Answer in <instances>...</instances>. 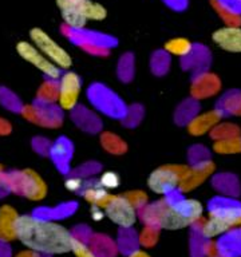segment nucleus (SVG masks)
Here are the masks:
<instances>
[{
    "label": "nucleus",
    "instance_id": "nucleus-19",
    "mask_svg": "<svg viewBox=\"0 0 241 257\" xmlns=\"http://www.w3.org/2000/svg\"><path fill=\"white\" fill-rule=\"evenodd\" d=\"M210 3H212V7L214 8V11L221 16V19L224 20L226 26H240L241 24V16L236 15V14H233V12L228 11V10H225L222 6L217 3V0H210Z\"/></svg>",
    "mask_w": 241,
    "mask_h": 257
},
{
    "label": "nucleus",
    "instance_id": "nucleus-30",
    "mask_svg": "<svg viewBox=\"0 0 241 257\" xmlns=\"http://www.w3.org/2000/svg\"><path fill=\"white\" fill-rule=\"evenodd\" d=\"M11 132V126L4 119H0V134H7Z\"/></svg>",
    "mask_w": 241,
    "mask_h": 257
},
{
    "label": "nucleus",
    "instance_id": "nucleus-20",
    "mask_svg": "<svg viewBox=\"0 0 241 257\" xmlns=\"http://www.w3.org/2000/svg\"><path fill=\"white\" fill-rule=\"evenodd\" d=\"M213 138H216V141L221 140H228V138H233V137L240 136V130L237 126L230 123H226L225 126L220 127V126H216V127L212 130Z\"/></svg>",
    "mask_w": 241,
    "mask_h": 257
},
{
    "label": "nucleus",
    "instance_id": "nucleus-16",
    "mask_svg": "<svg viewBox=\"0 0 241 257\" xmlns=\"http://www.w3.org/2000/svg\"><path fill=\"white\" fill-rule=\"evenodd\" d=\"M82 14H83L84 19L87 20H100L106 19L107 16V10L102 6L100 3L92 2V0H86L82 6Z\"/></svg>",
    "mask_w": 241,
    "mask_h": 257
},
{
    "label": "nucleus",
    "instance_id": "nucleus-21",
    "mask_svg": "<svg viewBox=\"0 0 241 257\" xmlns=\"http://www.w3.org/2000/svg\"><path fill=\"white\" fill-rule=\"evenodd\" d=\"M71 252L75 254V257H98L86 242H83L79 238H75V237L72 241Z\"/></svg>",
    "mask_w": 241,
    "mask_h": 257
},
{
    "label": "nucleus",
    "instance_id": "nucleus-5",
    "mask_svg": "<svg viewBox=\"0 0 241 257\" xmlns=\"http://www.w3.org/2000/svg\"><path fill=\"white\" fill-rule=\"evenodd\" d=\"M30 39L31 43L58 68L68 70L72 66L71 55L42 28H32L30 31Z\"/></svg>",
    "mask_w": 241,
    "mask_h": 257
},
{
    "label": "nucleus",
    "instance_id": "nucleus-31",
    "mask_svg": "<svg viewBox=\"0 0 241 257\" xmlns=\"http://www.w3.org/2000/svg\"><path fill=\"white\" fill-rule=\"evenodd\" d=\"M129 257H152L149 254L148 252H145V250H141V249H136V250H133Z\"/></svg>",
    "mask_w": 241,
    "mask_h": 257
},
{
    "label": "nucleus",
    "instance_id": "nucleus-4",
    "mask_svg": "<svg viewBox=\"0 0 241 257\" xmlns=\"http://www.w3.org/2000/svg\"><path fill=\"white\" fill-rule=\"evenodd\" d=\"M0 182L16 194H22L34 201L42 200L47 192L44 181L34 170H23L12 174H4L2 172Z\"/></svg>",
    "mask_w": 241,
    "mask_h": 257
},
{
    "label": "nucleus",
    "instance_id": "nucleus-33",
    "mask_svg": "<svg viewBox=\"0 0 241 257\" xmlns=\"http://www.w3.org/2000/svg\"><path fill=\"white\" fill-rule=\"evenodd\" d=\"M240 233H241V228H240Z\"/></svg>",
    "mask_w": 241,
    "mask_h": 257
},
{
    "label": "nucleus",
    "instance_id": "nucleus-1",
    "mask_svg": "<svg viewBox=\"0 0 241 257\" xmlns=\"http://www.w3.org/2000/svg\"><path fill=\"white\" fill-rule=\"evenodd\" d=\"M16 240L39 254L56 256L71 252L74 236L64 225L42 217L23 214L16 222Z\"/></svg>",
    "mask_w": 241,
    "mask_h": 257
},
{
    "label": "nucleus",
    "instance_id": "nucleus-9",
    "mask_svg": "<svg viewBox=\"0 0 241 257\" xmlns=\"http://www.w3.org/2000/svg\"><path fill=\"white\" fill-rule=\"evenodd\" d=\"M80 83L79 76L75 72L68 71L63 75H60L59 84L56 88V99L59 103V107L63 110H72L78 103L80 95Z\"/></svg>",
    "mask_w": 241,
    "mask_h": 257
},
{
    "label": "nucleus",
    "instance_id": "nucleus-12",
    "mask_svg": "<svg viewBox=\"0 0 241 257\" xmlns=\"http://www.w3.org/2000/svg\"><path fill=\"white\" fill-rule=\"evenodd\" d=\"M19 213L10 205H3L0 208V241L10 242L16 240V222Z\"/></svg>",
    "mask_w": 241,
    "mask_h": 257
},
{
    "label": "nucleus",
    "instance_id": "nucleus-13",
    "mask_svg": "<svg viewBox=\"0 0 241 257\" xmlns=\"http://www.w3.org/2000/svg\"><path fill=\"white\" fill-rule=\"evenodd\" d=\"M221 118H222V111L221 110H212V111L197 115L189 123V133L193 134V136H202L205 133L212 132L213 128L218 124Z\"/></svg>",
    "mask_w": 241,
    "mask_h": 257
},
{
    "label": "nucleus",
    "instance_id": "nucleus-11",
    "mask_svg": "<svg viewBox=\"0 0 241 257\" xmlns=\"http://www.w3.org/2000/svg\"><path fill=\"white\" fill-rule=\"evenodd\" d=\"M214 164L212 161H201L198 164H196L193 168L186 169L184 178L180 184L181 192H189L192 189L200 186L206 178H208L213 172H214Z\"/></svg>",
    "mask_w": 241,
    "mask_h": 257
},
{
    "label": "nucleus",
    "instance_id": "nucleus-7",
    "mask_svg": "<svg viewBox=\"0 0 241 257\" xmlns=\"http://www.w3.org/2000/svg\"><path fill=\"white\" fill-rule=\"evenodd\" d=\"M104 216L122 229L133 228L138 218L137 206L128 196L110 194L107 202L103 205Z\"/></svg>",
    "mask_w": 241,
    "mask_h": 257
},
{
    "label": "nucleus",
    "instance_id": "nucleus-18",
    "mask_svg": "<svg viewBox=\"0 0 241 257\" xmlns=\"http://www.w3.org/2000/svg\"><path fill=\"white\" fill-rule=\"evenodd\" d=\"M214 152L220 154H234V153H241V137H233L228 140L216 141L213 146Z\"/></svg>",
    "mask_w": 241,
    "mask_h": 257
},
{
    "label": "nucleus",
    "instance_id": "nucleus-25",
    "mask_svg": "<svg viewBox=\"0 0 241 257\" xmlns=\"http://www.w3.org/2000/svg\"><path fill=\"white\" fill-rule=\"evenodd\" d=\"M217 3L225 10L241 16V0H217Z\"/></svg>",
    "mask_w": 241,
    "mask_h": 257
},
{
    "label": "nucleus",
    "instance_id": "nucleus-27",
    "mask_svg": "<svg viewBox=\"0 0 241 257\" xmlns=\"http://www.w3.org/2000/svg\"><path fill=\"white\" fill-rule=\"evenodd\" d=\"M165 3L168 4L169 7L173 8V10H177V11H181L186 7L188 4V0H164Z\"/></svg>",
    "mask_w": 241,
    "mask_h": 257
},
{
    "label": "nucleus",
    "instance_id": "nucleus-28",
    "mask_svg": "<svg viewBox=\"0 0 241 257\" xmlns=\"http://www.w3.org/2000/svg\"><path fill=\"white\" fill-rule=\"evenodd\" d=\"M91 217L94 221H102L104 218V210L100 206L96 205H91Z\"/></svg>",
    "mask_w": 241,
    "mask_h": 257
},
{
    "label": "nucleus",
    "instance_id": "nucleus-10",
    "mask_svg": "<svg viewBox=\"0 0 241 257\" xmlns=\"http://www.w3.org/2000/svg\"><path fill=\"white\" fill-rule=\"evenodd\" d=\"M212 40L224 51L241 54L240 26H225L218 28L212 34Z\"/></svg>",
    "mask_w": 241,
    "mask_h": 257
},
{
    "label": "nucleus",
    "instance_id": "nucleus-23",
    "mask_svg": "<svg viewBox=\"0 0 241 257\" xmlns=\"http://www.w3.org/2000/svg\"><path fill=\"white\" fill-rule=\"evenodd\" d=\"M157 230H158L157 228L148 225V228L145 229L142 234H141V244L145 245V246H152V245L156 244Z\"/></svg>",
    "mask_w": 241,
    "mask_h": 257
},
{
    "label": "nucleus",
    "instance_id": "nucleus-2",
    "mask_svg": "<svg viewBox=\"0 0 241 257\" xmlns=\"http://www.w3.org/2000/svg\"><path fill=\"white\" fill-rule=\"evenodd\" d=\"M204 218V205L194 198H164L146 208L144 220L149 226L178 230L197 225Z\"/></svg>",
    "mask_w": 241,
    "mask_h": 257
},
{
    "label": "nucleus",
    "instance_id": "nucleus-15",
    "mask_svg": "<svg viewBox=\"0 0 241 257\" xmlns=\"http://www.w3.org/2000/svg\"><path fill=\"white\" fill-rule=\"evenodd\" d=\"M220 87V82L214 75H205L202 79L197 83V86H194V95H197V98H208V95L216 92Z\"/></svg>",
    "mask_w": 241,
    "mask_h": 257
},
{
    "label": "nucleus",
    "instance_id": "nucleus-6",
    "mask_svg": "<svg viewBox=\"0 0 241 257\" xmlns=\"http://www.w3.org/2000/svg\"><path fill=\"white\" fill-rule=\"evenodd\" d=\"M186 169L188 168L180 166V165L161 166L149 176L148 186L156 194L168 196V194L174 192L176 189L180 188L181 181L184 178Z\"/></svg>",
    "mask_w": 241,
    "mask_h": 257
},
{
    "label": "nucleus",
    "instance_id": "nucleus-26",
    "mask_svg": "<svg viewBox=\"0 0 241 257\" xmlns=\"http://www.w3.org/2000/svg\"><path fill=\"white\" fill-rule=\"evenodd\" d=\"M82 185H83L82 180H80V178H76V177L68 178V180L66 181V188H67L68 190H79V189L82 188Z\"/></svg>",
    "mask_w": 241,
    "mask_h": 257
},
{
    "label": "nucleus",
    "instance_id": "nucleus-17",
    "mask_svg": "<svg viewBox=\"0 0 241 257\" xmlns=\"http://www.w3.org/2000/svg\"><path fill=\"white\" fill-rule=\"evenodd\" d=\"M83 196L91 205H96V206L103 208V205L107 202L108 197H110V193H108V190L103 189L98 184L94 185V186L86 188Z\"/></svg>",
    "mask_w": 241,
    "mask_h": 257
},
{
    "label": "nucleus",
    "instance_id": "nucleus-14",
    "mask_svg": "<svg viewBox=\"0 0 241 257\" xmlns=\"http://www.w3.org/2000/svg\"><path fill=\"white\" fill-rule=\"evenodd\" d=\"M193 48H194L193 43L186 38H174L165 43L166 52L172 54V55L181 56V58H188L192 54Z\"/></svg>",
    "mask_w": 241,
    "mask_h": 257
},
{
    "label": "nucleus",
    "instance_id": "nucleus-24",
    "mask_svg": "<svg viewBox=\"0 0 241 257\" xmlns=\"http://www.w3.org/2000/svg\"><path fill=\"white\" fill-rule=\"evenodd\" d=\"M224 107L233 114H241V95H234L225 99Z\"/></svg>",
    "mask_w": 241,
    "mask_h": 257
},
{
    "label": "nucleus",
    "instance_id": "nucleus-3",
    "mask_svg": "<svg viewBox=\"0 0 241 257\" xmlns=\"http://www.w3.org/2000/svg\"><path fill=\"white\" fill-rule=\"evenodd\" d=\"M200 233L204 238H214L230 232L233 228H241V204L230 200L213 201L206 218L198 222Z\"/></svg>",
    "mask_w": 241,
    "mask_h": 257
},
{
    "label": "nucleus",
    "instance_id": "nucleus-32",
    "mask_svg": "<svg viewBox=\"0 0 241 257\" xmlns=\"http://www.w3.org/2000/svg\"><path fill=\"white\" fill-rule=\"evenodd\" d=\"M0 173H2V166H0Z\"/></svg>",
    "mask_w": 241,
    "mask_h": 257
},
{
    "label": "nucleus",
    "instance_id": "nucleus-29",
    "mask_svg": "<svg viewBox=\"0 0 241 257\" xmlns=\"http://www.w3.org/2000/svg\"><path fill=\"white\" fill-rule=\"evenodd\" d=\"M14 257H42V254L34 252V250H30V249H24V250L16 253Z\"/></svg>",
    "mask_w": 241,
    "mask_h": 257
},
{
    "label": "nucleus",
    "instance_id": "nucleus-22",
    "mask_svg": "<svg viewBox=\"0 0 241 257\" xmlns=\"http://www.w3.org/2000/svg\"><path fill=\"white\" fill-rule=\"evenodd\" d=\"M98 184L103 189H106V190H111V189H115L119 186V176L114 172H104L100 176Z\"/></svg>",
    "mask_w": 241,
    "mask_h": 257
},
{
    "label": "nucleus",
    "instance_id": "nucleus-8",
    "mask_svg": "<svg viewBox=\"0 0 241 257\" xmlns=\"http://www.w3.org/2000/svg\"><path fill=\"white\" fill-rule=\"evenodd\" d=\"M16 52L19 54L22 59L32 64L50 79H59L60 78V68L56 67L51 60H48L31 42H26V40L19 42L16 44Z\"/></svg>",
    "mask_w": 241,
    "mask_h": 257
}]
</instances>
